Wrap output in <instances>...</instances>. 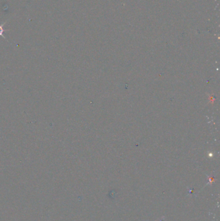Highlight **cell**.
<instances>
[{"mask_svg": "<svg viewBox=\"0 0 220 221\" xmlns=\"http://www.w3.org/2000/svg\"><path fill=\"white\" fill-rule=\"evenodd\" d=\"M5 23H6V22H4L3 24L0 25V36H2L3 38L4 39H6V38H5V37L3 36V31H4L3 28V27L4 25H5Z\"/></svg>", "mask_w": 220, "mask_h": 221, "instance_id": "1", "label": "cell"}]
</instances>
